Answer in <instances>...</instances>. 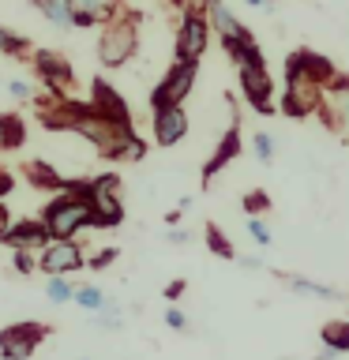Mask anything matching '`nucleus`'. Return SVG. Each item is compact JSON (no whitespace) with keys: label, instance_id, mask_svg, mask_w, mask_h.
Masks as SVG:
<instances>
[{"label":"nucleus","instance_id":"1","mask_svg":"<svg viewBox=\"0 0 349 360\" xmlns=\"http://www.w3.org/2000/svg\"><path fill=\"white\" fill-rule=\"evenodd\" d=\"M42 128L45 131H75L94 146L109 162H143L146 143L139 131H124L117 124H109L90 101H72V98H53L49 105H42Z\"/></svg>","mask_w":349,"mask_h":360},{"label":"nucleus","instance_id":"2","mask_svg":"<svg viewBox=\"0 0 349 360\" xmlns=\"http://www.w3.org/2000/svg\"><path fill=\"white\" fill-rule=\"evenodd\" d=\"M38 218L49 229L53 240H75L83 229H90V199L72 195V191H56L42 207Z\"/></svg>","mask_w":349,"mask_h":360},{"label":"nucleus","instance_id":"3","mask_svg":"<svg viewBox=\"0 0 349 360\" xmlns=\"http://www.w3.org/2000/svg\"><path fill=\"white\" fill-rule=\"evenodd\" d=\"M135 49H139V15L124 8L117 19H109L106 27H101L98 60H101V68L117 72V68H124L135 56Z\"/></svg>","mask_w":349,"mask_h":360},{"label":"nucleus","instance_id":"4","mask_svg":"<svg viewBox=\"0 0 349 360\" xmlns=\"http://www.w3.org/2000/svg\"><path fill=\"white\" fill-rule=\"evenodd\" d=\"M323 98H326V86L319 79L304 75L300 68L286 64V90H281V101L278 109L293 120H304V117H315L323 109Z\"/></svg>","mask_w":349,"mask_h":360},{"label":"nucleus","instance_id":"5","mask_svg":"<svg viewBox=\"0 0 349 360\" xmlns=\"http://www.w3.org/2000/svg\"><path fill=\"white\" fill-rule=\"evenodd\" d=\"M124 202H120V176L98 173L90 176V229H120Z\"/></svg>","mask_w":349,"mask_h":360},{"label":"nucleus","instance_id":"6","mask_svg":"<svg viewBox=\"0 0 349 360\" xmlns=\"http://www.w3.org/2000/svg\"><path fill=\"white\" fill-rule=\"evenodd\" d=\"M199 75V60H173L169 72L158 79V86L151 90V112L154 109H169V105H184V98L191 94Z\"/></svg>","mask_w":349,"mask_h":360},{"label":"nucleus","instance_id":"7","mask_svg":"<svg viewBox=\"0 0 349 360\" xmlns=\"http://www.w3.org/2000/svg\"><path fill=\"white\" fill-rule=\"evenodd\" d=\"M210 45V19L203 4H188L184 15H180V30H177V60H199Z\"/></svg>","mask_w":349,"mask_h":360},{"label":"nucleus","instance_id":"8","mask_svg":"<svg viewBox=\"0 0 349 360\" xmlns=\"http://www.w3.org/2000/svg\"><path fill=\"white\" fill-rule=\"evenodd\" d=\"M45 338H49V326L45 323H34V319L11 323L0 330V356L4 360H30Z\"/></svg>","mask_w":349,"mask_h":360},{"label":"nucleus","instance_id":"9","mask_svg":"<svg viewBox=\"0 0 349 360\" xmlns=\"http://www.w3.org/2000/svg\"><path fill=\"white\" fill-rule=\"evenodd\" d=\"M38 270L45 278H68L75 270H87V252L75 240H53L38 252Z\"/></svg>","mask_w":349,"mask_h":360},{"label":"nucleus","instance_id":"10","mask_svg":"<svg viewBox=\"0 0 349 360\" xmlns=\"http://www.w3.org/2000/svg\"><path fill=\"white\" fill-rule=\"evenodd\" d=\"M34 75L42 79V86L53 90V98H68L64 90H72V83H75L72 60L61 56V53H53V49H38V53H34Z\"/></svg>","mask_w":349,"mask_h":360},{"label":"nucleus","instance_id":"11","mask_svg":"<svg viewBox=\"0 0 349 360\" xmlns=\"http://www.w3.org/2000/svg\"><path fill=\"white\" fill-rule=\"evenodd\" d=\"M236 79H241V94L244 101L252 105L255 112H263V117H270V112L278 109L274 101V79H270L267 68H236Z\"/></svg>","mask_w":349,"mask_h":360},{"label":"nucleus","instance_id":"12","mask_svg":"<svg viewBox=\"0 0 349 360\" xmlns=\"http://www.w3.org/2000/svg\"><path fill=\"white\" fill-rule=\"evenodd\" d=\"M90 105H94L109 124H117V128H124V131L135 128V124H132V109H128V101H124V94L113 83H106L101 75L90 83Z\"/></svg>","mask_w":349,"mask_h":360},{"label":"nucleus","instance_id":"13","mask_svg":"<svg viewBox=\"0 0 349 360\" xmlns=\"http://www.w3.org/2000/svg\"><path fill=\"white\" fill-rule=\"evenodd\" d=\"M0 244L11 248V252H42V248L53 244V236L42 225V218H19V221H11V229L4 236H0Z\"/></svg>","mask_w":349,"mask_h":360},{"label":"nucleus","instance_id":"14","mask_svg":"<svg viewBox=\"0 0 349 360\" xmlns=\"http://www.w3.org/2000/svg\"><path fill=\"white\" fill-rule=\"evenodd\" d=\"M151 128H154V143L162 146V150H169V146H177V143L188 135V112H184V105L154 109Z\"/></svg>","mask_w":349,"mask_h":360},{"label":"nucleus","instance_id":"15","mask_svg":"<svg viewBox=\"0 0 349 360\" xmlns=\"http://www.w3.org/2000/svg\"><path fill=\"white\" fill-rule=\"evenodd\" d=\"M241 150H244V139H241V124L233 120V124H229V131H225L222 139H218V146H214V154L207 158V165H203V188H207L210 180L218 176V173H222V169L229 165V162H236V158H241Z\"/></svg>","mask_w":349,"mask_h":360},{"label":"nucleus","instance_id":"16","mask_svg":"<svg viewBox=\"0 0 349 360\" xmlns=\"http://www.w3.org/2000/svg\"><path fill=\"white\" fill-rule=\"evenodd\" d=\"M124 11L120 0H72V22L75 27H106Z\"/></svg>","mask_w":349,"mask_h":360},{"label":"nucleus","instance_id":"17","mask_svg":"<svg viewBox=\"0 0 349 360\" xmlns=\"http://www.w3.org/2000/svg\"><path fill=\"white\" fill-rule=\"evenodd\" d=\"M203 8H207V19H210V30H218L222 41H236V38H255L252 30L244 27L241 19L229 11L225 0H203Z\"/></svg>","mask_w":349,"mask_h":360},{"label":"nucleus","instance_id":"18","mask_svg":"<svg viewBox=\"0 0 349 360\" xmlns=\"http://www.w3.org/2000/svg\"><path fill=\"white\" fill-rule=\"evenodd\" d=\"M323 117L331 128L338 131H349V79L345 75H338L331 86H326V98H323Z\"/></svg>","mask_w":349,"mask_h":360},{"label":"nucleus","instance_id":"19","mask_svg":"<svg viewBox=\"0 0 349 360\" xmlns=\"http://www.w3.org/2000/svg\"><path fill=\"white\" fill-rule=\"evenodd\" d=\"M286 64L300 68V72H304V75H312V79H319L323 86H331L334 79H338V68L331 64V56L312 53V49H297V53H289V56H286Z\"/></svg>","mask_w":349,"mask_h":360},{"label":"nucleus","instance_id":"20","mask_svg":"<svg viewBox=\"0 0 349 360\" xmlns=\"http://www.w3.org/2000/svg\"><path fill=\"white\" fill-rule=\"evenodd\" d=\"M222 49L229 53V60L236 68H267L263 49H259L255 38H236V41H222Z\"/></svg>","mask_w":349,"mask_h":360},{"label":"nucleus","instance_id":"21","mask_svg":"<svg viewBox=\"0 0 349 360\" xmlns=\"http://www.w3.org/2000/svg\"><path fill=\"white\" fill-rule=\"evenodd\" d=\"M23 176L30 180L34 188H53V191H68V176H61L53 165L45 162H27L23 165Z\"/></svg>","mask_w":349,"mask_h":360},{"label":"nucleus","instance_id":"22","mask_svg":"<svg viewBox=\"0 0 349 360\" xmlns=\"http://www.w3.org/2000/svg\"><path fill=\"white\" fill-rule=\"evenodd\" d=\"M319 342L331 353H349V319H331L319 326Z\"/></svg>","mask_w":349,"mask_h":360},{"label":"nucleus","instance_id":"23","mask_svg":"<svg viewBox=\"0 0 349 360\" xmlns=\"http://www.w3.org/2000/svg\"><path fill=\"white\" fill-rule=\"evenodd\" d=\"M27 139V124L15 112H0V150H19Z\"/></svg>","mask_w":349,"mask_h":360},{"label":"nucleus","instance_id":"24","mask_svg":"<svg viewBox=\"0 0 349 360\" xmlns=\"http://www.w3.org/2000/svg\"><path fill=\"white\" fill-rule=\"evenodd\" d=\"M34 8L53 22L56 30H72V0H34Z\"/></svg>","mask_w":349,"mask_h":360},{"label":"nucleus","instance_id":"25","mask_svg":"<svg viewBox=\"0 0 349 360\" xmlns=\"http://www.w3.org/2000/svg\"><path fill=\"white\" fill-rule=\"evenodd\" d=\"M203 240H207V248H210V255H218V259H236V248L229 244V236H225L214 221H207L203 225Z\"/></svg>","mask_w":349,"mask_h":360},{"label":"nucleus","instance_id":"26","mask_svg":"<svg viewBox=\"0 0 349 360\" xmlns=\"http://www.w3.org/2000/svg\"><path fill=\"white\" fill-rule=\"evenodd\" d=\"M293 292H304V297H319V300H338L334 285H323V281H308V278H286Z\"/></svg>","mask_w":349,"mask_h":360},{"label":"nucleus","instance_id":"27","mask_svg":"<svg viewBox=\"0 0 349 360\" xmlns=\"http://www.w3.org/2000/svg\"><path fill=\"white\" fill-rule=\"evenodd\" d=\"M75 304H79L83 311L98 315L101 308H109V297H106V292H101L98 285H79V289H75Z\"/></svg>","mask_w":349,"mask_h":360},{"label":"nucleus","instance_id":"28","mask_svg":"<svg viewBox=\"0 0 349 360\" xmlns=\"http://www.w3.org/2000/svg\"><path fill=\"white\" fill-rule=\"evenodd\" d=\"M45 297H49V304H68L75 300V285L68 278H49L45 281Z\"/></svg>","mask_w":349,"mask_h":360},{"label":"nucleus","instance_id":"29","mask_svg":"<svg viewBox=\"0 0 349 360\" xmlns=\"http://www.w3.org/2000/svg\"><path fill=\"white\" fill-rule=\"evenodd\" d=\"M27 49H30V41L23 38V34L8 30V27H0V53H4V56H23Z\"/></svg>","mask_w":349,"mask_h":360},{"label":"nucleus","instance_id":"30","mask_svg":"<svg viewBox=\"0 0 349 360\" xmlns=\"http://www.w3.org/2000/svg\"><path fill=\"white\" fill-rule=\"evenodd\" d=\"M244 210H248V218H259V214H267V210H270V195H267L263 188L244 191Z\"/></svg>","mask_w":349,"mask_h":360},{"label":"nucleus","instance_id":"31","mask_svg":"<svg viewBox=\"0 0 349 360\" xmlns=\"http://www.w3.org/2000/svg\"><path fill=\"white\" fill-rule=\"evenodd\" d=\"M252 150H255V158H259L263 165H270V162H274V135H270V131H255Z\"/></svg>","mask_w":349,"mask_h":360},{"label":"nucleus","instance_id":"32","mask_svg":"<svg viewBox=\"0 0 349 360\" xmlns=\"http://www.w3.org/2000/svg\"><path fill=\"white\" fill-rule=\"evenodd\" d=\"M11 270L15 274H34L38 270V252H11Z\"/></svg>","mask_w":349,"mask_h":360},{"label":"nucleus","instance_id":"33","mask_svg":"<svg viewBox=\"0 0 349 360\" xmlns=\"http://www.w3.org/2000/svg\"><path fill=\"white\" fill-rule=\"evenodd\" d=\"M94 319H98V326H106V330H120L124 315H120V308H117V304L109 300V308H101V311L94 315Z\"/></svg>","mask_w":349,"mask_h":360},{"label":"nucleus","instance_id":"34","mask_svg":"<svg viewBox=\"0 0 349 360\" xmlns=\"http://www.w3.org/2000/svg\"><path fill=\"white\" fill-rule=\"evenodd\" d=\"M244 225H248V236H252L259 248H267V244H270V225H267L263 218H248Z\"/></svg>","mask_w":349,"mask_h":360},{"label":"nucleus","instance_id":"35","mask_svg":"<svg viewBox=\"0 0 349 360\" xmlns=\"http://www.w3.org/2000/svg\"><path fill=\"white\" fill-rule=\"evenodd\" d=\"M117 248H101V252H94V255H90L87 259V270H106L109 263H117Z\"/></svg>","mask_w":349,"mask_h":360},{"label":"nucleus","instance_id":"36","mask_svg":"<svg viewBox=\"0 0 349 360\" xmlns=\"http://www.w3.org/2000/svg\"><path fill=\"white\" fill-rule=\"evenodd\" d=\"M165 326H169V330H180V334H184V330H188V315L180 311V308H165Z\"/></svg>","mask_w":349,"mask_h":360},{"label":"nucleus","instance_id":"37","mask_svg":"<svg viewBox=\"0 0 349 360\" xmlns=\"http://www.w3.org/2000/svg\"><path fill=\"white\" fill-rule=\"evenodd\" d=\"M11 191H15V176H11L8 169H0V202H8Z\"/></svg>","mask_w":349,"mask_h":360},{"label":"nucleus","instance_id":"38","mask_svg":"<svg viewBox=\"0 0 349 360\" xmlns=\"http://www.w3.org/2000/svg\"><path fill=\"white\" fill-rule=\"evenodd\" d=\"M8 94L11 98H30V83H23V79H8Z\"/></svg>","mask_w":349,"mask_h":360},{"label":"nucleus","instance_id":"39","mask_svg":"<svg viewBox=\"0 0 349 360\" xmlns=\"http://www.w3.org/2000/svg\"><path fill=\"white\" fill-rule=\"evenodd\" d=\"M11 221H15V218H11V210H8V202H0V236H4V233L11 229Z\"/></svg>","mask_w":349,"mask_h":360},{"label":"nucleus","instance_id":"40","mask_svg":"<svg viewBox=\"0 0 349 360\" xmlns=\"http://www.w3.org/2000/svg\"><path fill=\"white\" fill-rule=\"evenodd\" d=\"M184 281H173V285H165V300H177V297H184Z\"/></svg>","mask_w":349,"mask_h":360},{"label":"nucleus","instance_id":"41","mask_svg":"<svg viewBox=\"0 0 349 360\" xmlns=\"http://www.w3.org/2000/svg\"><path fill=\"white\" fill-rule=\"evenodd\" d=\"M188 240H191L188 229H173V233H169V244H188Z\"/></svg>","mask_w":349,"mask_h":360},{"label":"nucleus","instance_id":"42","mask_svg":"<svg viewBox=\"0 0 349 360\" xmlns=\"http://www.w3.org/2000/svg\"><path fill=\"white\" fill-rule=\"evenodd\" d=\"M180 214H184V210H169V214H165V225H173V229H177V221H180Z\"/></svg>","mask_w":349,"mask_h":360},{"label":"nucleus","instance_id":"43","mask_svg":"<svg viewBox=\"0 0 349 360\" xmlns=\"http://www.w3.org/2000/svg\"><path fill=\"white\" fill-rule=\"evenodd\" d=\"M248 8H270V0H244Z\"/></svg>","mask_w":349,"mask_h":360},{"label":"nucleus","instance_id":"44","mask_svg":"<svg viewBox=\"0 0 349 360\" xmlns=\"http://www.w3.org/2000/svg\"><path fill=\"white\" fill-rule=\"evenodd\" d=\"M165 4H173V8H180V11H184V8L191 4V0H165Z\"/></svg>","mask_w":349,"mask_h":360}]
</instances>
